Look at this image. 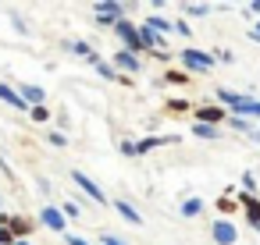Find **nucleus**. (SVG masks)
<instances>
[{
  "label": "nucleus",
  "instance_id": "f257e3e1",
  "mask_svg": "<svg viewBox=\"0 0 260 245\" xmlns=\"http://www.w3.org/2000/svg\"><path fill=\"white\" fill-rule=\"evenodd\" d=\"M221 100V107L232 110V117H260V100L246 96V93H235V89H217L214 93Z\"/></svg>",
  "mask_w": 260,
  "mask_h": 245
},
{
  "label": "nucleus",
  "instance_id": "f03ea898",
  "mask_svg": "<svg viewBox=\"0 0 260 245\" xmlns=\"http://www.w3.org/2000/svg\"><path fill=\"white\" fill-rule=\"evenodd\" d=\"M178 61H182V71L189 75V71H196V75H210L214 71V54H203V50H196V47H185L182 54H178Z\"/></svg>",
  "mask_w": 260,
  "mask_h": 245
},
{
  "label": "nucleus",
  "instance_id": "7ed1b4c3",
  "mask_svg": "<svg viewBox=\"0 0 260 245\" xmlns=\"http://www.w3.org/2000/svg\"><path fill=\"white\" fill-rule=\"evenodd\" d=\"M121 18H125V4H114V0H100V4H93V22L96 25L114 29Z\"/></svg>",
  "mask_w": 260,
  "mask_h": 245
},
{
  "label": "nucleus",
  "instance_id": "20e7f679",
  "mask_svg": "<svg viewBox=\"0 0 260 245\" xmlns=\"http://www.w3.org/2000/svg\"><path fill=\"white\" fill-rule=\"evenodd\" d=\"M114 36L125 43L121 50H128V54H136V57H139V54H146V50H143V43H139V25H136L132 18H121V22L114 25Z\"/></svg>",
  "mask_w": 260,
  "mask_h": 245
},
{
  "label": "nucleus",
  "instance_id": "39448f33",
  "mask_svg": "<svg viewBox=\"0 0 260 245\" xmlns=\"http://www.w3.org/2000/svg\"><path fill=\"white\" fill-rule=\"evenodd\" d=\"M210 241L214 245H239V227L232 220H210Z\"/></svg>",
  "mask_w": 260,
  "mask_h": 245
},
{
  "label": "nucleus",
  "instance_id": "423d86ee",
  "mask_svg": "<svg viewBox=\"0 0 260 245\" xmlns=\"http://www.w3.org/2000/svg\"><path fill=\"white\" fill-rule=\"evenodd\" d=\"M72 181H75V185H79V188H82V192H86V195H89L96 206H111L107 192H104V188H100V185H96L89 174H82V171H72Z\"/></svg>",
  "mask_w": 260,
  "mask_h": 245
},
{
  "label": "nucleus",
  "instance_id": "0eeeda50",
  "mask_svg": "<svg viewBox=\"0 0 260 245\" xmlns=\"http://www.w3.org/2000/svg\"><path fill=\"white\" fill-rule=\"evenodd\" d=\"M111 64H114V71H118V75H121V71H125V75H128V78H132V75H139V71H143V61H139V57H136V54H128V50H118V54H114V61H111Z\"/></svg>",
  "mask_w": 260,
  "mask_h": 245
},
{
  "label": "nucleus",
  "instance_id": "6e6552de",
  "mask_svg": "<svg viewBox=\"0 0 260 245\" xmlns=\"http://www.w3.org/2000/svg\"><path fill=\"white\" fill-rule=\"evenodd\" d=\"M40 224H43V227H50V231H57V234H64V231H68V220H64L61 206H43V210H40Z\"/></svg>",
  "mask_w": 260,
  "mask_h": 245
},
{
  "label": "nucleus",
  "instance_id": "1a4fd4ad",
  "mask_svg": "<svg viewBox=\"0 0 260 245\" xmlns=\"http://www.w3.org/2000/svg\"><path fill=\"white\" fill-rule=\"evenodd\" d=\"M196 121L200 125H221L224 121V107L221 103H200L196 107Z\"/></svg>",
  "mask_w": 260,
  "mask_h": 245
},
{
  "label": "nucleus",
  "instance_id": "9d476101",
  "mask_svg": "<svg viewBox=\"0 0 260 245\" xmlns=\"http://www.w3.org/2000/svg\"><path fill=\"white\" fill-rule=\"evenodd\" d=\"M18 96L25 100V107H29V110H32V107H43V103H47V93H43L40 86H32V82H22V86H18Z\"/></svg>",
  "mask_w": 260,
  "mask_h": 245
},
{
  "label": "nucleus",
  "instance_id": "9b49d317",
  "mask_svg": "<svg viewBox=\"0 0 260 245\" xmlns=\"http://www.w3.org/2000/svg\"><path fill=\"white\" fill-rule=\"evenodd\" d=\"M182 135H146V139H139L136 142V153L143 156V153H150V149H157V146H171V142H178Z\"/></svg>",
  "mask_w": 260,
  "mask_h": 245
},
{
  "label": "nucleus",
  "instance_id": "f8f14e48",
  "mask_svg": "<svg viewBox=\"0 0 260 245\" xmlns=\"http://www.w3.org/2000/svg\"><path fill=\"white\" fill-rule=\"evenodd\" d=\"M8 227H11L15 238H29L32 227H36V220H32V217H22V213H11V217H8Z\"/></svg>",
  "mask_w": 260,
  "mask_h": 245
},
{
  "label": "nucleus",
  "instance_id": "ddd939ff",
  "mask_svg": "<svg viewBox=\"0 0 260 245\" xmlns=\"http://www.w3.org/2000/svg\"><path fill=\"white\" fill-rule=\"evenodd\" d=\"M86 61H89V64L96 68V75H100V78H107V82H121V75L114 71V64H107V61H104V57H100L96 50H93V54H89Z\"/></svg>",
  "mask_w": 260,
  "mask_h": 245
},
{
  "label": "nucleus",
  "instance_id": "4468645a",
  "mask_svg": "<svg viewBox=\"0 0 260 245\" xmlns=\"http://www.w3.org/2000/svg\"><path fill=\"white\" fill-rule=\"evenodd\" d=\"M239 206L246 210V220H249V227H256V224H260V199H256V195H246V192H239Z\"/></svg>",
  "mask_w": 260,
  "mask_h": 245
},
{
  "label": "nucleus",
  "instance_id": "2eb2a0df",
  "mask_svg": "<svg viewBox=\"0 0 260 245\" xmlns=\"http://www.w3.org/2000/svg\"><path fill=\"white\" fill-rule=\"evenodd\" d=\"M0 103H8L11 110H29V107H25V100L18 96V89H11L8 82H0Z\"/></svg>",
  "mask_w": 260,
  "mask_h": 245
},
{
  "label": "nucleus",
  "instance_id": "dca6fc26",
  "mask_svg": "<svg viewBox=\"0 0 260 245\" xmlns=\"http://www.w3.org/2000/svg\"><path fill=\"white\" fill-rule=\"evenodd\" d=\"M111 206L121 213V220H128V224H143V217H139V210H136L132 202H125V199H111Z\"/></svg>",
  "mask_w": 260,
  "mask_h": 245
},
{
  "label": "nucleus",
  "instance_id": "f3484780",
  "mask_svg": "<svg viewBox=\"0 0 260 245\" xmlns=\"http://www.w3.org/2000/svg\"><path fill=\"white\" fill-rule=\"evenodd\" d=\"M143 25H146V29H153L157 36H168V32H175V22H168V18H160V15H150Z\"/></svg>",
  "mask_w": 260,
  "mask_h": 245
},
{
  "label": "nucleus",
  "instance_id": "a211bd4d",
  "mask_svg": "<svg viewBox=\"0 0 260 245\" xmlns=\"http://www.w3.org/2000/svg\"><path fill=\"white\" fill-rule=\"evenodd\" d=\"M192 135H196V139H210V142H214V139H221V128H217V125H200V121H196V125H192Z\"/></svg>",
  "mask_w": 260,
  "mask_h": 245
},
{
  "label": "nucleus",
  "instance_id": "6ab92c4d",
  "mask_svg": "<svg viewBox=\"0 0 260 245\" xmlns=\"http://www.w3.org/2000/svg\"><path fill=\"white\" fill-rule=\"evenodd\" d=\"M200 213H203V199L200 195H189L182 202V217H200Z\"/></svg>",
  "mask_w": 260,
  "mask_h": 245
},
{
  "label": "nucleus",
  "instance_id": "aec40b11",
  "mask_svg": "<svg viewBox=\"0 0 260 245\" xmlns=\"http://www.w3.org/2000/svg\"><path fill=\"white\" fill-rule=\"evenodd\" d=\"M189 78H192V75H185L182 68H168V71H164V82H171V86H189Z\"/></svg>",
  "mask_w": 260,
  "mask_h": 245
},
{
  "label": "nucleus",
  "instance_id": "412c9836",
  "mask_svg": "<svg viewBox=\"0 0 260 245\" xmlns=\"http://www.w3.org/2000/svg\"><path fill=\"white\" fill-rule=\"evenodd\" d=\"M232 192H239V188H228V195L217 199V210H221V213H235V210H239V199H232Z\"/></svg>",
  "mask_w": 260,
  "mask_h": 245
},
{
  "label": "nucleus",
  "instance_id": "4be33fe9",
  "mask_svg": "<svg viewBox=\"0 0 260 245\" xmlns=\"http://www.w3.org/2000/svg\"><path fill=\"white\" fill-rule=\"evenodd\" d=\"M182 15H189V18H207L210 8H207V4H182Z\"/></svg>",
  "mask_w": 260,
  "mask_h": 245
},
{
  "label": "nucleus",
  "instance_id": "5701e85b",
  "mask_svg": "<svg viewBox=\"0 0 260 245\" xmlns=\"http://www.w3.org/2000/svg\"><path fill=\"white\" fill-rule=\"evenodd\" d=\"M64 47H68L75 57H89V54H93V47H89L86 39H72V43H64Z\"/></svg>",
  "mask_w": 260,
  "mask_h": 245
},
{
  "label": "nucleus",
  "instance_id": "b1692460",
  "mask_svg": "<svg viewBox=\"0 0 260 245\" xmlns=\"http://www.w3.org/2000/svg\"><path fill=\"white\" fill-rule=\"evenodd\" d=\"M189 107H192V103H189V100H182V96H171V100H168V107H164V110H168V114H185V110H189Z\"/></svg>",
  "mask_w": 260,
  "mask_h": 245
},
{
  "label": "nucleus",
  "instance_id": "393cba45",
  "mask_svg": "<svg viewBox=\"0 0 260 245\" xmlns=\"http://www.w3.org/2000/svg\"><path fill=\"white\" fill-rule=\"evenodd\" d=\"M29 117H32L36 125H47V121H50V107H47V103H43V107H32Z\"/></svg>",
  "mask_w": 260,
  "mask_h": 245
},
{
  "label": "nucleus",
  "instance_id": "a878e982",
  "mask_svg": "<svg viewBox=\"0 0 260 245\" xmlns=\"http://www.w3.org/2000/svg\"><path fill=\"white\" fill-rule=\"evenodd\" d=\"M228 125H232L235 132H242V135H249V132H253V125H249V117H228Z\"/></svg>",
  "mask_w": 260,
  "mask_h": 245
},
{
  "label": "nucleus",
  "instance_id": "bb28decb",
  "mask_svg": "<svg viewBox=\"0 0 260 245\" xmlns=\"http://www.w3.org/2000/svg\"><path fill=\"white\" fill-rule=\"evenodd\" d=\"M47 142L57 146V149H64V146H68V135H64V132H47Z\"/></svg>",
  "mask_w": 260,
  "mask_h": 245
},
{
  "label": "nucleus",
  "instance_id": "cd10ccee",
  "mask_svg": "<svg viewBox=\"0 0 260 245\" xmlns=\"http://www.w3.org/2000/svg\"><path fill=\"white\" fill-rule=\"evenodd\" d=\"M61 213H64V220H79V217H82V213H79V202H72V199L61 206Z\"/></svg>",
  "mask_w": 260,
  "mask_h": 245
},
{
  "label": "nucleus",
  "instance_id": "c85d7f7f",
  "mask_svg": "<svg viewBox=\"0 0 260 245\" xmlns=\"http://www.w3.org/2000/svg\"><path fill=\"white\" fill-rule=\"evenodd\" d=\"M242 192H246V195H256V178H253L249 171L242 174Z\"/></svg>",
  "mask_w": 260,
  "mask_h": 245
},
{
  "label": "nucleus",
  "instance_id": "c756f323",
  "mask_svg": "<svg viewBox=\"0 0 260 245\" xmlns=\"http://www.w3.org/2000/svg\"><path fill=\"white\" fill-rule=\"evenodd\" d=\"M118 149H121L125 156H139V153H136V142H132V139H121V142H118Z\"/></svg>",
  "mask_w": 260,
  "mask_h": 245
},
{
  "label": "nucleus",
  "instance_id": "7c9ffc66",
  "mask_svg": "<svg viewBox=\"0 0 260 245\" xmlns=\"http://www.w3.org/2000/svg\"><path fill=\"white\" fill-rule=\"evenodd\" d=\"M96 245H128L125 238H118V234H100V241Z\"/></svg>",
  "mask_w": 260,
  "mask_h": 245
},
{
  "label": "nucleus",
  "instance_id": "2f4dec72",
  "mask_svg": "<svg viewBox=\"0 0 260 245\" xmlns=\"http://www.w3.org/2000/svg\"><path fill=\"white\" fill-rule=\"evenodd\" d=\"M175 32H178V36H185V39L192 36V29H189V22H185V18H178V22H175Z\"/></svg>",
  "mask_w": 260,
  "mask_h": 245
},
{
  "label": "nucleus",
  "instance_id": "473e14b6",
  "mask_svg": "<svg viewBox=\"0 0 260 245\" xmlns=\"http://www.w3.org/2000/svg\"><path fill=\"white\" fill-rule=\"evenodd\" d=\"M217 61H224V64H232L235 57H232V50H217Z\"/></svg>",
  "mask_w": 260,
  "mask_h": 245
},
{
  "label": "nucleus",
  "instance_id": "72a5a7b5",
  "mask_svg": "<svg viewBox=\"0 0 260 245\" xmlns=\"http://www.w3.org/2000/svg\"><path fill=\"white\" fill-rule=\"evenodd\" d=\"M68 245H89L86 238H79V234H68Z\"/></svg>",
  "mask_w": 260,
  "mask_h": 245
},
{
  "label": "nucleus",
  "instance_id": "f704fd0d",
  "mask_svg": "<svg viewBox=\"0 0 260 245\" xmlns=\"http://www.w3.org/2000/svg\"><path fill=\"white\" fill-rule=\"evenodd\" d=\"M246 15H260V0H253V4L246 8Z\"/></svg>",
  "mask_w": 260,
  "mask_h": 245
},
{
  "label": "nucleus",
  "instance_id": "c9c22d12",
  "mask_svg": "<svg viewBox=\"0 0 260 245\" xmlns=\"http://www.w3.org/2000/svg\"><path fill=\"white\" fill-rule=\"evenodd\" d=\"M246 139H253V142H260V132H256V128H253V132H249V135H246Z\"/></svg>",
  "mask_w": 260,
  "mask_h": 245
},
{
  "label": "nucleus",
  "instance_id": "e433bc0d",
  "mask_svg": "<svg viewBox=\"0 0 260 245\" xmlns=\"http://www.w3.org/2000/svg\"><path fill=\"white\" fill-rule=\"evenodd\" d=\"M15 245H32V241H29V238H18V241H15Z\"/></svg>",
  "mask_w": 260,
  "mask_h": 245
},
{
  "label": "nucleus",
  "instance_id": "4c0bfd02",
  "mask_svg": "<svg viewBox=\"0 0 260 245\" xmlns=\"http://www.w3.org/2000/svg\"><path fill=\"white\" fill-rule=\"evenodd\" d=\"M253 231H256V234H260V224H256V227H253Z\"/></svg>",
  "mask_w": 260,
  "mask_h": 245
}]
</instances>
